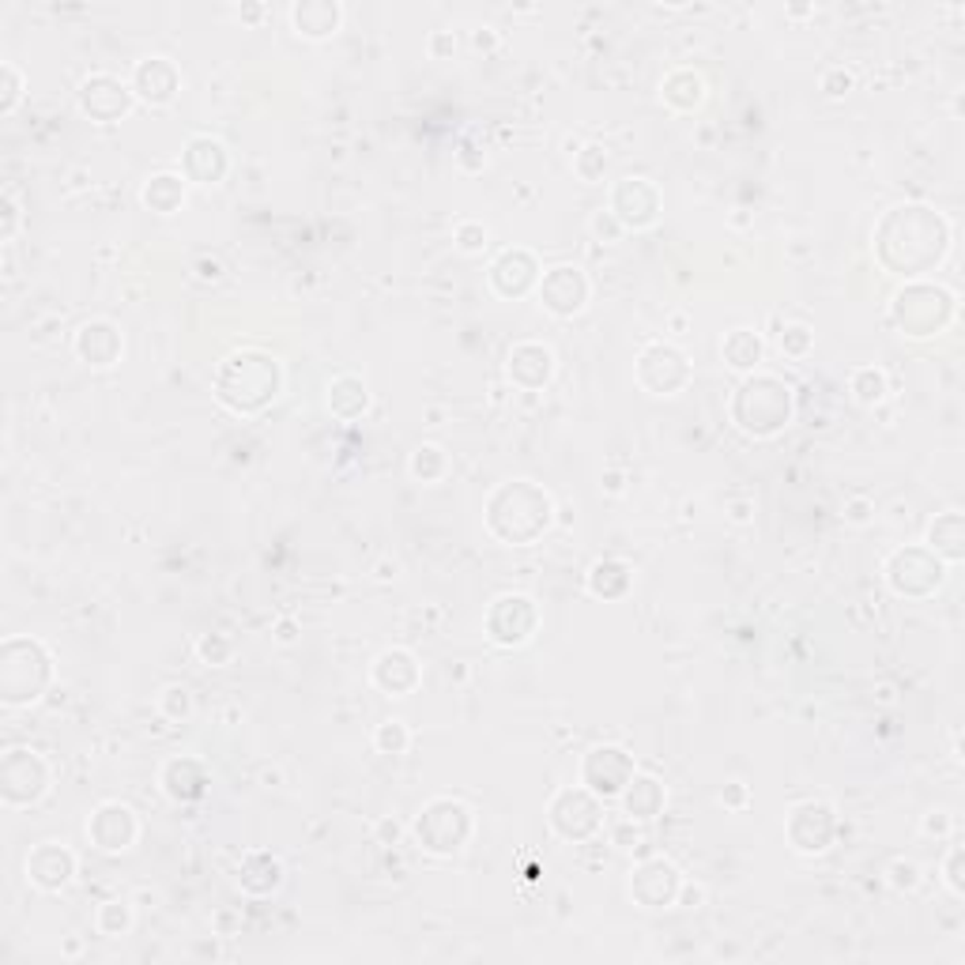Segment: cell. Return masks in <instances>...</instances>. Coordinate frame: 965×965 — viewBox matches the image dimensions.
<instances>
[{"label":"cell","mask_w":965,"mask_h":965,"mask_svg":"<svg viewBox=\"0 0 965 965\" xmlns=\"http://www.w3.org/2000/svg\"><path fill=\"white\" fill-rule=\"evenodd\" d=\"M788 412H793V396L777 378L747 381L731 404V415L747 434H773L788 422Z\"/></svg>","instance_id":"cell-1"},{"label":"cell","mask_w":965,"mask_h":965,"mask_svg":"<svg viewBox=\"0 0 965 965\" xmlns=\"http://www.w3.org/2000/svg\"><path fill=\"white\" fill-rule=\"evenodd\" d=\"M241 385L249 389L246 396V412H257V407H264L276 396L279 389V370L276 362L269 359V355H235V359L227 362V370L219 373V396L223 401H230L235 393H241Z\"/></svg>","instance_id":"cell-2"},{"label":"cell","mask_w":965,"mask_h":965,"mask_svg":"<svg viewBox=\"0 0 965 965\" xmlns=\"http://www.w3.org/2000/svg\"><path fill=\"white\" fill-rule=\"evenodd\" d=\"M630 773H634V765L619 747H596L585 759V785L596 796H619L630 785Z\"/></svg>","instance_id":"cell-3"},{"label":"cell","mask_w":965,"mask_h":965,"mask_svg":"<svg viewBox=\"0 0 965 965\" xmlns=\"http://www.w3.org/2000/svg\"><path fill=\"white\" fill-rule=\"evenodd\" d=\"M917 313H925V332L931 336V332L946 321V313H951V295H943V290H936V287L902 290V295H897V306H894L897 324H902V329H909V321L917 318Z\"/></svg>","instance_id":"cell-4"},{"label":"cell","mask_w":965,"mask_h":965,"mask_svg":"<svg viewBox=\"0 0 965 965\" xmlns=\"http://www.w3.org/2000/svg\"><path fill=\"white\" fill-rule=\"evenodd\" d=\"M539 298H544V306L551 313H559V318H570V313H577L581 306H585L588 283H585V276H581L577 269H555L551 276L544 279V290H539Z\"/></svg>","instance_id":"cell-5"},{"label":"cell","mask_w":965,"mask_h":965,"mask_svg":"<svg viewBox=\"0 0 965 965\" xmlns=\"http://www.w3.org/2000/svg\"><path fill=\"white\" fill-rule=\"evenodd\" d=\"M72 871H76L72 853H69V848H61V845H53V842L35 848V853H31V860H27V875L35 879L41 890H61L72 879Z\"/></svg>","instance_id":"cell-6"},{"label":"cell","mask_w":965,"mask_h":965,"mask_svg":"<svg viewBox=\"0 0 965 965\" xmlns=\"http://www.w3.org/2000/svg\"><path fill=\"white\" fill-rule=\"evenodd\" d=\"M91 837L98 842V848H106V853H118V848H129V842L136 837V819H132L129 807H103V811L91 819Z\"/></svg>","instance_id":"cell-7"},{"label":"cell","mask_w":965,"mask_h":965,"mask_svg":"<svg viewBox=\"0 0 965 965\" xmlns=\"http://www.w3.org/2000/svg\"><path fill=\"white\" fill-rule=\"evenodd\" d=\"M630 207H638L634 227H645V223L656 219V189L648 186L645 178H627L619 189H615V215H619L622 223H627Z\"/></svg>","instance_id":"cell-8"},{"label":"cell","mask_w":965,"mask_h":965,"mask_svg":"<svg viewBox=\"0 0 965 965\" xmlns=\"http://www.w3.org/2000/svg\"><path fill=\"white\" fill-rule=\"evenodd\" d=\"M76 352H80V359H87L91 366H110L121 352V339H118V332L103 321L83 324L80 336H76Z\"/></svg>","instance_id":"cell-9"},{"label":"cell","mask_w":965,"mask_h":965,"mask_svg":"<svg viewBox=\"0 0 965 965\" xmlns=\"http://www.w3.org/2000/svg\"><path fill=\"white\" fill-rule=\"evenodd\" d=\"M80 98H83V110H87L91 118H106V106L103 103H110L114 118L129 110V91H124L121 83L110 80V76L87 80V83H83V91H80Z\"/></svg>","instance_id":"cell-10"},{"label":"cell","mask_w":965,"mask_h":965,"mask_svg":"<svg viewBox=\"0 0 965 965\" xmlns=\"http://www.w3.org/2000/svg\"><path fill=\"white\" fill-rule=\"evenodd\" d=\"M174 87H178V72L163 61V57H152L136 69V91L147 98V103L163 106L174 98Z\"/></svg>","instance_id":"cell-11"},{"label":"cell","mask_w":965,"mask_h":965,"mask_svg":"<svg viewBox=\"0 0 965 965\" xmlns=\"http://www.w3.org/2000/svg\"><path fill=\"white\" fill-rule=\"evenodd\" d=\"M415 676H419V671H415V660L407 653H401V648H396V653H385L378 660V668H373L378 687L389 690V694H404L407 687H415Z\"/></svg>","instance_id":"cell-12"},{"label":"cell","mask_w":965,"mask_h":965,"mask_svg":"<svg viewBox=\"0 0 965 965\" xmlns=\"http://www.w3.org/2000/svg\"><path fill=\"white\" fill-rule=\"evenodd\" d=\"M339 23V8L336 4H298L295 8V27L298 35H310V38H324L332 35Z\"/></svg>","instance_id":"cell-13"},{"label":"cell","mask_w":965,"mask_h":965,"mask_svg":"<svg viewBox=\"0 0 965 965\" xmlns=\"http://www.w3.org/2000/svg\"><path fill=\"white\" fill-rule=\"evenodd\" d=\"M630 793H627V811L634 814V819H653L656 811H660V803H664V793H660V785H656V781H648V777H642V781H630Z\"/></svg>","instance_id":"cell-14"},{"label":"cell","mask_w":965,"mask_h":965,"mask_svg":"<svg viewBox=\"0 0 965 965\" xmlns=\"http://www.w3.org/2000/svg\"><path fill=\"white\" fill-rule=\"evenodd\" d=\"M186 189H181V178H170V174H159L152 178V186L144 189V201L155 207V212H174L181 204Z\"/></svg>","instance_id":"cell-15"},{"label":"cell","mask_w":965,"mask_h":965,"mask_svg":"<svg viewBox=\"0 0 965 965\" xmlns=\"http://www.w3.org/2000/svg\"><path fill=\"white\" fill-rule=\"evenodd\" d=\"M724 355H728V362L731 366H739V370H747V366H754L759 362V355H762V344L759 339L751 336V332H731L728 336V344H724Z\"/></svg>","instance_id":"cell-16"},{"label":"cell","mask_w":965,"mask_h":965,"mask_svg":"<svg viewBox=\"0 0 965 965\" xmlns=\"http://www.w3.org/2000/svg\"><path fill=\"white\" fill-rule=\"evenodd\" d=\"M853 393H856V401H863V404H875V401H883V393H886V378L879 370H860L853 378Z\"/></svg>","instance_id":"cell-17"},{"label":"cell","mask_w":965,"mask_h":965,"mask_svg":"<svg viewBox=\"0 0 965 965\" xmlns=\"http://www.w3.org/2000/svg\"><path fill=\"white\" fill-rule=\"evenodd\" d=\"M378 747H381V751H389V754H401L404 747H407V731H404V724H401V720H385V724H381V731H378Z\"/></svg>","instance_id":"cell-18"},{"label":"cell","mask_w":965,"mask_h":965,"mask_svg":"<svg viewBox=\"0 0 965 965\" xmlns=\"http://www.w3.org/2000/svg\"><path fill=\"white\" fill-rule=\"evenodd\" d=\"M487 246V230L482 227H461V249H468V253H476V249Z\"/></svg>","instance_id":"cell-19"},{"label":"cell","mask_w":965,"mask_h":965,"mask_svg":"<svg viewBox=\"0 0 965 965\" xmlns=\"http://www.w3.org/2000/svg\"><path fill=\"white\" fill-rule=\"evenodd\" d=\"M793 332V336H788V347H793V352H803V344H807V329H788Z\"/></svg>","instance_id":"cell-20"}]
</instances>
